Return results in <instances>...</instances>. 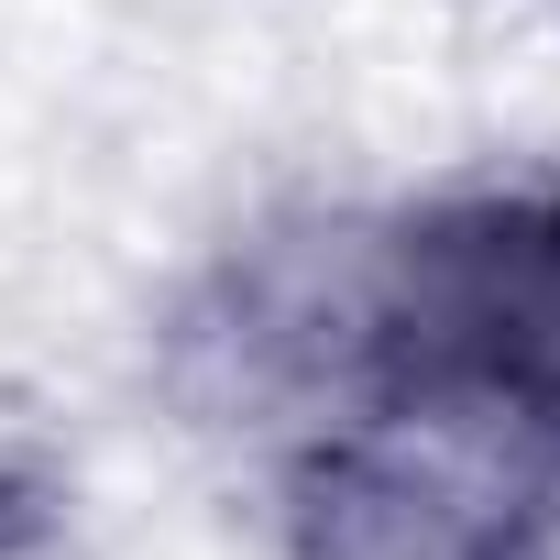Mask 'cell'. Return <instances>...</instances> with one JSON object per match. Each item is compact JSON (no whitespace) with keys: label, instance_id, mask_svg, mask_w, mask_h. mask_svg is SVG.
Masks as SVG:
<instances>
[{"label":"cell","instance_id":"6da1fadb","mask_svg":"<svg viewBox=\"0 0 560 560\" xmlns=\"http://www.w3.org/2000/svg\"><path fill=\"white\" fill-rule=\"evenodd\" d=\"M275 472V560H560V429L440 385H352Z\"/></svg>","mask_w":560,"mask_h":560},{"label":"cell","instance_id":"7a4b0ae2","mask_svg":"<svg viewBox=\"0 0 560 560\" xmlns=\"http://www.w3.org/2000/svg\"><path fill=\"white\" fill-rule=\"evenodd\" d=\"M363 385H440L560 429V165H483L374 209Z\"/></svg>","mask_w":560,"mask_h":560}]
</instances>
